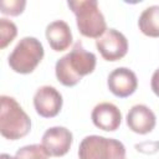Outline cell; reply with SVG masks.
Segmentation results:
<instances>
[{
	"mask_svg": "<svg viewBox=\"0 0 159 159\" xmlns=\"http://www.w3.org/2000/svg\"><path fill=\"white\" fill-rule=\"evenodd\" d=\"M0 133L4 138L17 140L31 130V119L19 102L10 96L0 97Z\"/></svg>",
	"mask_w": 159,
	"mask_h": 159,
	"instance_id": "7a4b0ae2",
	"label": "cell"
},
{
	"mask_svg": "<svg viewBox=\"0 0 159 159\" xmlns=\"http://www.w3.org/2000/svg\"><path fill=\"white\" fill-rule=\"evenodd\" d=\"M138 27L145 36L159 37V5H150L142 11Z\"/></svg>",
	"mask_w": 159,
	"mask_h": 159,
	"instance_id": "4fadbf2b",
	"label": "cell"
},
{
	"mask_svg": "<svg viewBox=\"0 0 159 159\" xmlns=\"http://www.w3.org/2000/svg\"><path fill=\"white\" fill-rule=\"evenodd\" d=\"M91 119L97 128L106 132H116L122 123V113L116 104L101 102L92 109Z\"/></svg>",
	"mask_w": 159,
	"mask_h": 159,
	"instance_id": "30bf717a",
	"label": "cell"
},
{
	"mask_svg": "<svg viewBox=\"0 0 159 159\" xmlns=\"http://www.w3.org/2000/svg\"><path fill=\"white\" fill-rule=\"evenodd\" d=\"M45 56V50L40 40L34 36L22 37L7 57L10 68L20 75H29L35 71Z\"/></svg>",
	"mask_w": 159,
	"mask_h": 159,
	"instance_id": "277c9868",
	"label": "cell"
},
{
	"mask_svg": "<svg viewBox=\"0 0 159 159\" xmlns=\"http://www.w3.org/2000/svg\"><path fill=\"white\" fill-rule=\"evenodd\" d=\"M17 35V27L15 22L9 19H0V48H5L9 43L14 41Z\"/></svg>",
	"mask_w": 159,
	"mask_h": 159,
	"instance_id": "9a60e30c",
	"label": "cell"
},
{
	"mask_svg": "<svg viewBox=\"0 0 159 159\" xmlns=\"http://www.w3.org/2000/svg\"><path fill=\"white\" fill-rule=\"evenodd\" d=\"M45 35L50 47L56 52H62L67 50L73 41L71 27L63 20H55L50 22L46 26Z\"/></svg>",
	"mask_w": 159,
	"mask_h": 159,
	"instance_id": "7c38bea8",
	"label": "cell"
},
{
	"mask_svg": "<svg viewBox=\"0 0 159 159\" xmlns=\"http://www.w3.org/2000/svg\"><path fill=\"white\" fill-rule=\"evenodd\" d=\"M50 154L42 144H29L16 150V159H50Z\"/></svg>",
	"mask_w": 159,
	"mask_h": 159,
	"instance_id": "5bb4252c",
	"label": "cell"
},
{
	"mask_svg": "<svg viewBox=\"0 0 159 159\" xmlns=\"http://www.w3.org/2000/svg\"><path fill=\"white\" fill-rule=\"evenodd\" d=\"M96 47L101 56L109 62L122 60L128 52L127 37L116 29H107V31L96 40Z\"/></svg>",
	"mask_w": 159,
	"mask_h": 159,
	"instance_id": "8992f818",
	"label": "cell"
},
{
	"mask_svg": "<svg viewBox=\"0 0 159 159\" xmlns=\"http://www.w3.org/2000/svg\"><path fill=\"white\" fill-rule=\"evenodd\" d=\"M0 159H16V158H15V157H11L10 154L2 153V154H1V157H0Z\"/></svg>",
	"mask_w": 159,
	"mask_h": 159,
	"instance_id": "ac0fdd59",
	"label": "cell"
},
{
	"mask_svg": "<svg viewBox=\"0 0 159 159\" xmlns=\"http://www.w3.org/2000/svg\"><path fill=\"white\" fill-rule=\"evenodd\" d=\"M150 88L153 91V93L159 97V67L154 71V73L152 75V80H150Z\"/></svg>",
	"mask_w": 159,
	"mask_h": 159,
	"instance_id": "e0dca14e",
	"label": "cell"
},
{
	"mask_svg": "<svg viewBox=\"0 0 159 159\" xmlns=\"http://www.w3.org/2000/svg\"><path fill=\"white\" fill-rule=\"evenodd\" d=\"M108 89L119 98H125L132 96L138 87V78L134 71L128 67L114 68L107 78Z\"/></svg>",
	"mask_w": 159,
	"mask_h": 159,
	"instance_id": "9c48e42d",
	"label": "cell"
},
{
	"mask_svg": "<svg viewBox=\"0 0 159 159\" xmlns=\"http://www.w3.org/2000/svg\"><path fill=\"white\" fill-rule=\"evenodd\" d=\"M76 16V25L81 35L89 39H99L107 31V22L97 0L67 1Z\"/></svg>",
	"mask_w": 159,
	"mask_h": 159,
	"instance_id": "3957f363",
	"label": "cell"
},
{
	"mask_svg": "<svg viewBox=\"0 0 159 159\" xmlns=\"http://www.w3.org/2000/svg\"><path fill=\"white\" fill-rule=\"evenodd\" d=\"M125 122L128 128L137 134L150 133L157 124L155 113L145 104H134L127 113Z\"/></svg>",
	"mask_w": 159,
	"mask_h": 159,
	"instance_id": "8fae6325",
	"label": "cell"
},
{
	"mask_svg": "<svg viewBox=\"0 0 159 159\" xmlns=\"http://www.w3.org/2000/svg\"><path fill=\"white\" fill-rule=\"evenodd\" d=\"M96 65V55L87 51L81 41H76L71 51L56 61V78L61 84L73 87L81 82L82 77L91 75L94 71Z\"/></svg>",
	"mask_w": 159,
	"mask_h": 159,
	"instance_id": "6da1fadb",
	"label": "cell"
},
{
	"mask_svg": "<svg viewBox=\"0 0 159 159\" xmlns=\"http://www.w3.org/2000/svg\"><path fill=\"white\" fill-rule=\"evenodd\" d=\"M72 142L73 134L70 129L62 125H55L45 130L41 144L51 157H63L70 152Z\"/></svg>",
	"mask_w": 159,
	"mask_h": 159,
	"instance_id": "ba28073f",
	"label": "cell"
},
{
	"mask_svg": "<svg viewBox=\"0 0 159 159\" xmlns=\"http://www.w3.org/2000/svg\"><path fill=\"white\" fill-rule=\"evenodd\" d=\"M26 6L25 0H2L0 2V11L4 15L10 16H19L24 12Z\"/></svg>",
	"mask_w": 159,
	"mask_h": 159,
	"instance_id": "2e32d148",
	"label": "cell"
},
{
	"mask_svg": "<svg viewBox=\"0 0 159 159\" xmlns=\"http://www.w3.org/2000/svg\"><path fill=\"white\" fill-rule=\"evenodd\" d=\"M78 159H125L124 144L97 134L84 137L78 145Z\"/></svg>",
	"mask_w": 159,
	"mask_h": 159,
	"instance_id": "5b68a950",
	"label": "cell"
},
{
	"mask_svg": "<svg viewBox=\"0 0 159 159\" xmlns=\"http://www.w3.org/2000/svg\"><path fill=\"white\" fill-rule=\"evenodd\" d=\"M63 104L62 94L52 86H41L34 94V107L36 113L42 118L56 117Z\"/></svg>",
	"mask_w": 159,
	"mask_h": 159,
	"instance_id": "52a82bcc",
	"label": "cell"
}]
</instances>
